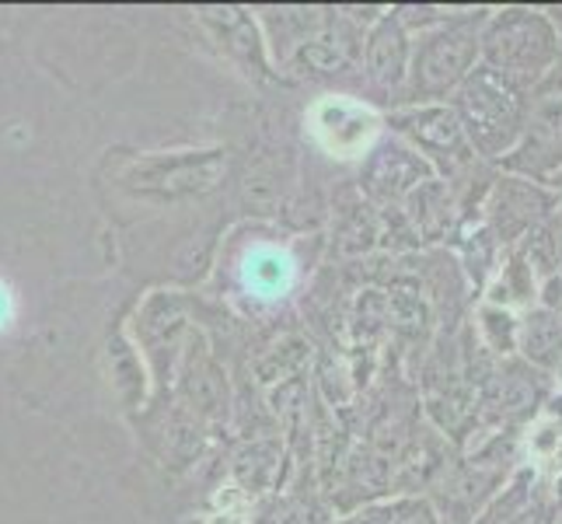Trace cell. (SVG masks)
<instances>
[{
  "instance_id": "cell-1",
  "label": "cell",
  "mask_w": 562,
  "mask_h": 524,
  "mask_svg": "<svg viewBox=\"0 0 562 524\" xmlns=\"http://www.w3.org/2000/svg\"><path fill=\"white\" fill-rule=\"evenodd\" d=\"M562 60L559 22L541 8L510 4L490 11L479 38V64L507 77L510 85L535 91Z\"/></svg>"
},
{
  "instance_id": "cell-16",
  "label": "cell",
  "mask_w": 562,
  "mask_h": 524,
  "mask_svg": "<svg viewBox=\"0 0 562 524\" xmlns=\"http://www.w3.org/2000/svg\"><path fill=\"white\" fill-rule=\"evenodd\" d=\"M546 405H549L552 413H562V367H559V395L552 392V399H549Z\"/></svg>"
},
{
  "instance_id": "cell-7",
  "label": "cell",
  "mask_w": 562,
  "mask_h": 524,
  "mask_svg": "<svg viewBox=\"0 0 562 524\" xmlns=\"http://www.w3.org/2000/svg\"><path fill=\"white\" fill-rule=\"evenodd\" d=\"M475 524H559L552 479L535 472L528 461H517V469L482 508Z\"/></svg>"
},
{
  "instance_id": "cell-15",
  "label": "cell",
  "mask_w": 562,
  "mask_h": 524,
  "mask_svg": "<svg viewBox=\"0 0 562 524\" xmlns=\"http://www.w3.org/2000/svg\"><path fill=\"white\" fill-rule=\"evenodd\" d=\"M14 319H18V298H14L11 283L0 280V336L14 325Z\"/></svg>"
},
{
  "instance_id": "cell-8",
  "label": "cell",
  "mask_w": 562,
  "mask_h": 524,
  "mask_svg": "<svg viewBox=\"0 0 562 524\" xmlns=\"http://www.w3.org/2000/svg\"><path fill=\"white\" fill-rule=\"evenodd\" d=\"M374 126L378 123L371 109L346 99V94H325L307 109V130L333 158H357L371 144Z\"/></svg>"
},
{
  "instance_id": "cell-18",
  "label": "cell",
  "mask_w": 562,
  "mask_h": 524,
  "mask_svg": "<svg viewBox=\"0 0 562 524\" xmlns=\"http://www.w3.org/2000/svg\"><path fill=\"white\" fill-rule=\"evenodd\" d=\"M559 280H562V269H559Z\"/></svg>"
},
{
  "instance_id": "cell-9",
  "label": "cell",
  "mask_w": 562,
  "mask_h": 524,
  "mask_svg": "<svg viewBox=\"0 0 562 524\" xmlns=\"http://www.w3.org/2000/svg\"><path fill=\"white\" fill-rule=\"evenodd\" d=\"M238 269H241V287L248 290V298H256V301H280L290 294V287L297 280L294 256L273 242L248 245Z\"/></svg>"
},
{
  "instance_id": "cell-11",
  "label": "cell",
  "mask_w": 562,
  "mask_h": 524,
  "mask_svg": "<svg viewBox=\"0 0 562 524\" xmlns=\"http://www.w3.org/2000/svg\"><path fill=\"white\" fill-rule=\"evenodd\" d=\"M517 252H520V259L531 266L538 287L559 277V269H562V210H555L552 218L541 221L531 235L517 245Z\"/></svg>"
},
{
  "instance_id": "cell-17",
  "label": "cell",
  "mask_w": 562,
  "mask_h": 524,
  "mask_svg": "<svg viewBox=\"0 0 562 524\" xmlns=\"http://www.w3.org/2000/svg\"><path fill=\"white\" fill-rule=\"evenodd\" d=\"M552 493H555V508H559V517H562V472L552 479Z\"/></svg>"
},
{
  "instance_id": "cell-13",
  "label": "cell",
  "mask_w": 562,
  "mask_h": 524,
  "mask_svg": "<svg viewBox=\"0 0 562 524\" xmlns=\"http://www.w3.org/2000/svg\"><path fill=\"white\" fill-rule=\"evenodd\" d=\"M493 304L510 308V304H531L538 298V280L531 274V266L520 259V252L510 248L503 252V274L493 287Z\"/></svg>"
},
{
  "instance_id": "cell-10",
  "label": "cell",
  "mask_w": 562,
  "mask_h": 524,
  "mask_svg": "<svg viewBox=\"0 0 562 524\" xmlns=\"http://www.w3.org/2000/svg\"><path fill=\"white\" fill-rule=\"evenodd\" d=\"M517 357L531 364L535 371L555 378L562 367V315L541 304L528 308L517 328Z\"/></svg>"
},
{
  "instance_id": "cell-6",
  "label": "cell",
  "mask_w": 562,
  "mask_h": 524,
  "mask_svg": "<svg viewBox=\"0 0 562 524\" xmlns=\"http://www.w3.org/2000/svg\"><path fill=\"white\" fill-rule=\"evenodd\" d=\"M490 11L461 14L458 22L426 38L416 56V74L426 91H451L479 67V38Z\"/></svg>"
},
{
  "instance_id": "cell-19",
  "label": "cell",
  "mask_w": 562,
  "mask_h": 524,
  "mask_svg": "<svg viewBox=\"0 0 562 524\" xmlns=\"http://www.w3.org/2000/svg\"><path fill=\"white\" fill-rule=\"evenodd\" d=\"M559 210H562V200H559Z\"/></svg>"
},
{
  "instance_id": "cell-14",
  "label": "cell",
  "mask_w": 562,
  "mask_h": 524,
  "mask_svg": "<svg viewBox=\"0 0 562 524\" xmlns=\"http://www.w3.org/2000/svg\"><path fill=\"white\" fill-rule=\"evenodd\" d=\"M479 319H482V336H486L493 354L499 360L503 357H517V328H520V319L510 312V308L486 304Z\"/></svg>"
},
{
  "instance_id": "cell-4",
  "label": "cell",
  "mask_w": 562,
  "mask_h": 524,
  "mask_svg": "<svg viewBox=\"0 0 562 524\" xmlns=\"http://www.w3.org/2000/svg\"><path fill=\"white\" fill-rule=\"evenodd\" d=\"M559 200H562V192L541 182H531L525 175H499L486 203L490 210L486 231L503 252H510L525 242L541 221L552 218L559 210Z\"/></svg>"
},
{
  "instance_id": "cell-5",
  "label": "cell",
  "mask_w": 562,
  "mask_h": 524,
  "mask_svg": "<svg viewBox=\"0 0 562 524\" xmlns=\"http://www.w3.org/2000/svg\"><path fill=\"white\" fill-rule=\"evenodd\" d=\"M555 378L535 371L520 357H503L486 378V413L503 434H517L520 426L535 423L541 405L552 399Z\"/></svg>"
},
{
  "instance_id": "cell-20",
  "label": "cell",
  "mask_w": 562,
  "mask_h": 524,
  "mask_svg": "<svg viewBox=\"0 0 562 524\" xmlns=\"http://www.w3.org/2000/svg\"><path fill=\"white\" fill-rule=\"evenodd\" d=\"M559 524H562V517H559Z\"/></svg>"
},
{
  "instance_id": "cell-12",
  "label": "cell",
  "mask_w": 562,
  "mask_h": 524,
  "mask_svg": "<svg viewBox=\"0 0 562 524\" xmlns=\"http://www.w3.org/2000/svg\"><path fill=\"white\" fill-rule=\"evenodd\" d=\"M525 461L546 479H555L562 472V413L546 410V416H541L538 423H531Z\"/></svg>"
},
{
  "instance_id": "cell-2",
  "label": "cell",
  "mask_w": 562,
  "mask_h": 524,
  "mask_svg": "<svg viewBox=\"0 0 562 524\" xmlns=\"http://www.w3.org/2000/svg\"><path fill=\"white\" fill-rule=\"evenodd\" d=\"M458 123L464 130V141L472 144L482 158H503L507 161L525 137L528 112H531V91L510 85L490 67H475L458 85L454 109Z\"/></svg>"
},
{
  "instance_id": "cell-3",
  "label": "cell",
  "mask_w": 562,
  "mask_h": 524,
  "mask_svg": "<svg viewBox=\"0 0 562 524\" xmlns=\"http://www.w3.org/2000/svg\"><path fill=\"white\" fill-rule=\"evenodd\" d=\"M503 168L525 175L531 182L555 189L562 179V60L531 91V112L525 137Z\"/></svg>"
}]
</instances>
